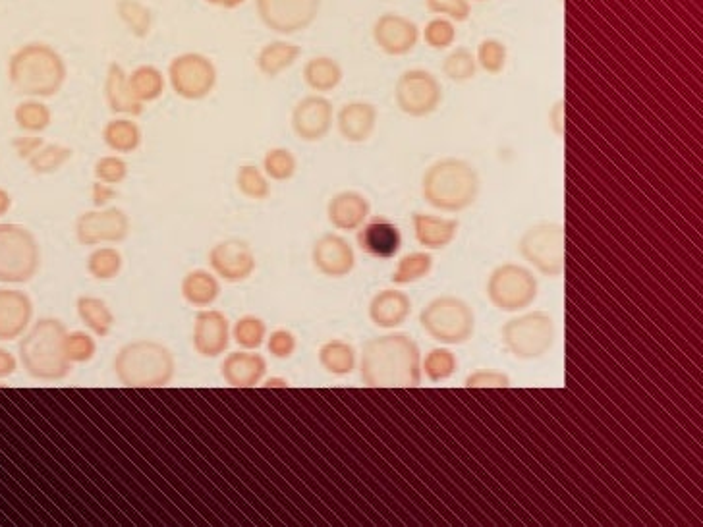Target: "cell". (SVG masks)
Masks as SVG:
<instances>
[{
  "label": "cell",
  "mask_w": 703,
  "mask_h": 527,
  "mask_svg": "<svg viewBox=\"0 0 703 527\" xmlns=\"http://www.w3.org/2000/svg\"><path fill=\"white\" fill-rule=\"evenodd\" d=\"M118 20L136 39H147L153 31L155 16L147 4L140 0H116L114 4Z\"/></svg>",
  "instance_id": "obj_36"
},
{
  "label": "cell",
  "mask_w": 703,
  "mask_h": 527,
  "mask_svg": "<svg viewBox=\"0 0 703 527\" xmlns=\"http://www.w3.org/2000/svg\"><path fill=\"white\" fill-rule=\"evenodd\" d=\"M512 379L499 369H478L466 377V387L470 389H507Z\"/></svg>",
  "instance_id": "obj_51"
},
{
  "label": "cell",
  "mask_w": 703,
  "mask_h": 527,
  "mask_svg": "<svg viewBox=\"0 0 703 527\" xmlns=\"http://www.w3.org/2000/svg\"><path fill=\"white\" fill-rule=\"evenodd\" d=\"M76 313L78 319L84 323L85 329L95 338H105L113 333L116 317L105 300L84 294L76 300Z\"/></svg>",
  "instance_id": "obj_32"
},
{
  "label": "cell",
  "mask_w": 703,
  "mask_h": 527,
  "mask_svg": "<svg viewBox=\"0 0 703 527\" xmlns=\"http://www.w3.org/2000/svg\"><path fill=\"white\" fill-rule=\"evenodd\" d=\"M124 269V257L114 246H97L85 259L87 275L97 282H113Z\"/></svg>",
  "instance_id": "obj_37"
},
{
  "label": "cell",
  "mask_w": 703,
  "mask_h": 527,
  "mask_svg": "<svg viewBox=\"0 0 703 527\" xmlns=\"http://www.w3.org/2000/svg\"><path fill=\"white\" fill-rule=\"evenodd\" d=\"M261 170L269 180L275 182H288L296 176L298 172V159L296 155L286 149V147H273L263 155Z\"/></svg>",
  "instance_id": "obj_42"
},
{
  "label": "cell",
  "mask_w": 703,
  "mask_h": 527,
  "mask_svg": "<svg viewBox=\"0 0 703 527\" xmlns=\"http://www.w3.org/2000/svg\"><path fill=\"white\" fill-rule=\"evenodd\" d=\"M103 143L116 155L136 153L143 143L140 124L130 116H116L103 128Z\"/></svg>",
  "instance_id": "obj_31"
},
{
  "label": "cell",
  "mask_w": 703,
  "mask_h": 527,
  "mask_svg": "<svg viewBox=\"0 0 703 527\" xmlns=\"http://www.w3.org/2000/svg\"><path fill=\"white\" fill-rule=\"evenodd\" d=\"M379 120V111L369 101H350L335 114L340 138L348 143H366L371 139Z\"/></svg>",
  "instance_id": "obj_23"
},
{
  "label": "cell",
  "mask_w": 703,
  "mask_h": 527,
  "mask_svg": "<svg viewBox=\"0 0 703 527\" xmlns=\"http://www.w3.org/2000/svg\"><path fill=\"white\" fill-rule=\"evenodd\" d=\"M267 360L257 350H238L226 354L221 377L232 389H254L267 377Z\"/></svg>",
  "instance_id": "obj_22"
},
{
  "label": "cell",
  "mask_w": 703,
  "mask_h": 527,
  "mask_svg": "<svg viewBox=\"0 0 703 527\" xmlns=\"http://www.w3.org/2000/svg\"><path fill=\"white\" fill-rule=\"evenodd\" d=\"M478 2H485V0H478Z\"/></svg>",
  "instance_id": "obj_60"
},
{
  "label": "cell",
  "mask_w": 703,
  "mask_h": 527,
  "mask_svg": "<svg viewBox=\"0 0 703 527\" xmlns=\"http://www.w3.org/2000/svg\"><path fill=\"white\" fill-rule=\"evenodd\" d=\"M478 58L466 49V47H456L443 60V74L454 84H468L476 78L478 74Z\"/></svg>",
  "instance_id": "obj_40"
},
{
  "label": "cell",
  "mask_w": 703,
  "mask_h": 527,
  "mask_svg": "<svg viewBox=\"0 0 703 527\" xmlns=\"http://www.w3.org/2000/svg\"><path fill=\"white\" fill-rule=\"evenodd\" d=\"M433 263L435 259L429 251H412L396 263L391 280L396 286L416 284L423 278L429 277V273L433 271Z\"/></svg>",
  "instance_id": "obj_38"
},
{
  "label": "cell",
  "mask_w": 703,
  "mask_h": 527,
  "mask_svg": "<svg viewBox=\"0 0 703 527\" xmlns=\"http://www.w3.org/2000/svg\"><path fill=\"white\" fill-rule=\"evenodd\" d=\"M132 221L120 207L91 209L82 213L74 222L76 242L84 248L116 246L130 238Z\"/></svg>",
  "instance_id": "obj_13"
},
{
  "label": "cell",
  "mask_w": 703,
  "mask_h": 527,
  "mask_svg": "<svg viewBox=\"0 0 703 527\" xmlns=\"http://www.w3.org/2000/svg\"><path fill=\"white\" fill-rule=\"evenodd\" d=\"M358 248L375 259H393L402 248V232L387 217H371L356 230Z\"/></svg>",
  "instance_id": "obj_21"
},
{
  "label": "cell",
  "mask_w": 703,
  "mask_h": 527,
  "mask_svg": "<svg viewBox=\"0 0 703 527\" xmlns=\"http://www.w3.org/2000/svg\"><path fill=\"white\" fill-rule=\"evenodd\" d=\"M128 78H130V87H132L134 97L140 101L143 107L159 101L167 89L165 74L153 64H141L128 74Z\"/></svg>",
  "instance_id": "obj_34"
},
{
  "label": "cell",
  "mask_w": 703,
  "mask_h": 527,
  "mask_svg": "<svg viewBox=\"0 0 703 527\" xmlns=\"http://www.w3.org/2000/svg\"><path fill=\"white\" fill-rule=\"evenodd\" d=\"M371 215V203L356 190H344L327 203V219L338 232H356Z\"/></svg>",
  "instance_id": "obj_24"
},
{
  "label": "cell",
  "mask_w": 703,
  "mask_h": 527,
  "mask_svg": "<svg viewBox=\"0 0 703 527\" xmlns=\"http://www.w3.org/2000/svg\"><path fill=\"white\" fill-rule=\"evenodd\" d=\"M311 263L319 275L337 280L348 277L356 269V251L344 236L327 232L315 240Z\"/></svg>",
  "instance_id": "obj_19"
},
{
  "label": "cell",
  "mask_w": 703,
  "mask_h": 527,
  "mask_svg": "<svg viewBox=\"0 0 703 527\" xmlns=\"http://www.w3.org/2000/svg\"><path fill=\"white\" fill-rule=\"evenodd\" d=\"M267 334V323L257 315H244L232 325V340L240 350H259Z\"/></svg>",
  "instance_id": "obj_43"
},
{
  "label": "cell",
  "mask_w": 703,
  "mask_h": 527,
  "mask_svg": "<svg viewBox=\"0 0 703 527\" xmlns=\"http://www.w3.org/2000/svg\"><path fill=\"white\" fill-rule=\"evenodd\" d=\"M167 80L172 91L184 101H203L219 84L217 64L201 53H182L170 60Z\"/></svg>",
  "instance_id": "obj_11"
},
{
  "label": "cell",
  "mask_w": 703,
  "mask_h": 527,
  "mask_svg": "<svg viewBox=\"0 0 703 527\" xmlns=\"http://www.w3.org/2000/svg\"><path fill=\"white\" fill-rule=\"evenodd\" d=\"M64 350L72 365L89 363L97 356V340L89 331H68L64 338Z\"/></svg>",
  "instance_id": "obj_46"
},
{
  "label": "cell",
  "mask_w": 703,
  "mask_h": 527,
  "mask_svg": "<svg viewBox=\"0 0 703 527\" xmlns=\"http://www.w3.org/2000/svg\"><path fill=\"white\" fill-rule=\"evenodd\" d=\"M520 257L537 273L549 278L564 275V226L561 222H537L518 242Z\"/></svg>",
  "instance_id": "obj_10"
},
{
  "label": "cell",
  "mask_w": 703,
  "mask_h": 527,
  "mask_svg": "<svg viewBox=\"0 0 703 527\" xmlns=\"http://www.w3.org/2000/svg\"><path fill=\"white\" fill-rule=\"evenodd\" d=\"M265 346L269 356H273L275 360H290L298 350V338L288 329H277L267 334Z\"/></svg>",
  "instance_id": "obj_50"
},
{
  "label": "cell",
  "mask_w": 703,
  "mask_h": 527,
  "mask_svg": "<svg viewBox=\"0 0 703 527\" xmlns=\"http://www.w3.org/2000/svg\"><path fill=\"white\" fill-rule=\"evenodd\" d=\"M43 263L35 234L16 222H0V284L18 286L37 277Z\"/></svg>",
  "instance_id": "obj_6"
},
{
  "label": "cell",
  "mask_w": 703,
  "mask_h": 527,
  "mask_svg": "<svg viewBox=\"0 0 703 527\" xmlns=\"http://www.w3.org/2000/svg\"><path fill=\"white\" fill-rule=\"evenodd\" d=\"M103 95H105V103H107L109 111L116 116L136 118L145 111V107L134 97L128 72L120 62H111L107 66Z\"/></svg>",
  "instance_id": "obj_26"
},
{
  "label": "cell",
  "mask_w": 703,
  "mask_h": 527,
  "mask_svg": "<svg viewBox=\"0 0 703 527\" xmlns=\"http://www.w3.org/2000/svg\"><path fill=\"white\" fill-rule=\"evenodd\" d=\"M412 228L418 244L425 250H445L454 242L460 222L429 213H414Z\"/></svg>",
  "instance_id": "obj_27"
},
{
  "label": "cell",
  "mask_w": 703,
  "mask_h": 527,
  "mask_svg": "<svg viewBox=\"0 0 703 527\" xmlns=\"http://www.w3.org/2000/svg\"><path fill=\"white\" fill-rule=\"evenodd\" d=\"M491 306L505 313H516L534 304L539 282L534 273L520 263H503L487 278L485 286Z\"/></svg>",
  "instance_id": "obj_9"
},
{
  "label": "cell",
  "mask_w": 703,
  "mask_h": 527,
  "mask_svg": "<svg viewBox=\"0 0 703 527\" xmlns=\"http://www.w3.org/2000/svg\"><path fill=\"white\" fill-rule=\"evenodd\" d=\"M476 58H478V66L483 72H487L491 76H497V74H501L507 68V45L501 39L487 37V39H483L479 43Z\"/></svg>",
  "instance_id": "obj_45"
},
{
  "label": "cell",
  "mask_w": 703,
  "mask_h": 527,
  "mask_svg": "<svg viewBox=\"0 0 703 527\" xmlns=\"http://www.w3.org/2000/svg\"><path fill=\"white\" fill-rule=\"evenodd\" d=\"M323 0H255L259 22L279 35H296L313 26Z\"/></svg>",
  "instance_id": "obj_14"
},
{
  "label": "cell",
  "mask_w": 703,
  "mask_h": 527,
  "mask_svg": "<svg viewBox=\"0 0 703 527\" xmlns=\"http://www.w3.org/2000/svg\"><path fill=\"white\" fill-rule=\"evenodd\" d=\"M371 35L375 45L385 55L406 56L418 47L422 39V29L408 16L387 12L375 20Z\"/></svg>",
  "instance_id": "obj_18"
},
{
  "label": "cell",
  "mask_w": 703,
  "mask_h": 527,
  "mask_svg": "<svg viewBox=\"0 0 703 527\" xmlns=\"http://www.w3.org/2000/svg\"><path fill=\"white\" fill-rule=\"evenodd\" d=\"M263 385L265 387H288V381L286 379H282V377H265L263 379Z\"/></svg>",
  "instance_id": "obj_57"
},
{
  "label": "cell",
  "mask_w": 703,
  "mask_h": 527,
  "mask_svg": "<svg viewBox=\"0 0 703 527\" xmlns=\"http://www.w3.org/2000/svg\"><path fill=\"white\" fill-rule=\"evenodd\" d=\"M20 360L10 350L0 348V379H8L18 371Z\"/></svg>",
  "instance_id": "obj_55"
},
{
  "label": "cell",
  "mask_w": 703,
  "mask_h": 527,
  "mask_svg": "<svg viewBox=\"0 0 703 527\" xmlns=\"http://www.w3.org/2000/svg\"><path fill=\"white\" fill-rule=\"evenodd\" d=\"M116 186H109V184H103V182H93L91 184V203H93V209H105V207H111V201L116 199Z\"/></svg>",
  "instance_id": "obj_53"
},
{
  "label": "cell",
  "mask_w": 703,
  "mask_h": 527,
  "mask_svg": "<svg viewBox=\"0 0 703 527\" xmlns=\"http://www.w3.org/2000/svg\"><path fill=\"white\" fill-rule=\"evenodd\" d=\"M549 124L553 134L559 139L564 138V99H559L549 111Z\"/></svg>",
  "instance_id": "obj_54"
},
{
  "label": "cell",
  "mask_w": 703,
  "mask_h": 527,
  "mask_svg": "<svg viewBox=\"0 0 703 527\" xmlns=\"http://www.w3.org/2000/svg\"><path fill=\"white\" fill-rule=\"evenodd\" d=\"M207 4H211V6H219L221 8V0H205Z\"/></svg>",
  "instance_id": "obj_59"
},
{
  "label": "cell",
  "mask_w": 703,
  "mask_h": 527,
  "mask_svg": "<svg viewBox=\"0 0 703 527\" xmlns=\"http://www.w3.org/2000/svg\"><path fill=\"white\" fill-rule=\"evenodd\" d=\"M207 263L221 282L242 284L254 277L257 259L246 240L228 238L215 244L207 253Z\"/></svg>",
  "instance_id": "obj_15"
},
{
  "label": "cell",
  "mask_w": 703,
  "mask_h": 527,
  "mask_svg": "<svg viewBox=\"0 0 703 527\" xmlns=\"http://www.w3.org/2000/svg\"><path fill=\"white\" fill-rule=\"evenodd\" d=\"M458 369L456 354L449 348H435L422 360V373L431 383H443Z\"/></svg>",
  "instance_id": "obj_44"
},
{
  "label": "cell",
  "mask_w": 703,
  "mask_h": 527,
  "mask_svg": "<svg viewBox=\"0 0 703 527\" xmlns=\"http://www.w3.org/2000/svg\"><path fill=\"white\" fill-rule=\"evenodd\" d=\"M10 209H12V195L0 186V219L6 217L10 213Z\"/></svg>",
  "instance_id": "obj_56"
},
{
  "label": "cell",
  "mask_w": 703,
  "mask_h": 527,
  "mask_svg": "<svg viewBox=\"0 0 703 527\" xmlns=\"http://www.w3.org/2000/svg\"><path fill=\"white\" fill-rule=\"evenodd\" d=\"M116 381L128 389H163L176 377V358L163 342L136 338L120 346L113 360Z\"/></svg>",
  "instance_id": "obj_4"
},
{
  "label": "cell",
  "mask_w": 703,
  "mask_h": 527,
  "mask_svg": "<svg viewBox=\"0 0 703 527\" xmlns=\"http://www.w3.org/2000/svg\"><path fill=\"white\" fill-rule=\"evenodd\" d=\"M66 334V325L57 317H41L31 323L18 342V360L31 379L58 383L72 373L64 350Z\"/></svg>",
  "instance_id": "obj_3"
},
{
  "label": "cell",
  "mask_w": 703,
  "mask_h": 527,
  "mask_svg": "<svg viewBox=\"0 0 703 527\" xmlns=\"http://www.w3.org/2000/svg\"><path fill=\"white\" fill-rule=\"evenodd\" d=\"M425 6L433 16L449 18L452 22H466L472 14L470 0H425Z\"/></svg>",
  "instance_id": "obj_49"
},
{
  "label": "cell",
  "mask_w": 703,
  "mask_h": 527,
  "mask_svg": "<svg viewBox=\"0 0 703 527\" xmlns=\"http://www.w3.org/2000/svg\"><path fill=\"white\" fill-rule=\"evenodd\" d=\"M236 190L252 201H267L271 197V182L257 165H240L236 170Z\"/></svg>",
  "instance_id": "obj_41"
},
{
  "label": "cell",
  "mask_w": 703,
  "mask_h": 527,
  "mask_svg": "<svg viewBox=\"0 0 703 527\" xmlns=\"http://www.w3.org/2000/svg\"><path fill=\"white\" fill-rule=\"evenodd\" d=\"M16 157L20 161H26L28 163L29 159L45 145V139L41 136H33V134H26V136H18V138L12 139L10 141Z\"/></svg>",
  "instance_id": "obj_52"
},
{
  "label": "cell",
  "mask_w": 703,
  "mask_h": 527,
  "mask_svg": "<svg viewBox=\"0 0 703 527\" xmlns=\"http://www.w3.org/2000/svg\"><path fill=\"white\" fill-rule=\"evenodd\" d=\"M302 56V47L290 41H271L259 49L255 56V66L261 76L273 80L290 70Z\"/></svg>",
  "instance_id": "obj_29"
},
{
  "label": "cell",
  "mask_w": 703,
  "mask_h": 527,
  "mask_svg": "<svg viewBox=\"0 0 703 527\" xmlns=\"http://www.w3.org/2000/svg\"><path fill=\"white\" fill-rule=\"evenodd\" d=\"M14 122L24 134L39 136L51 128L53 111L49 109V105L43 99L26 97L14 109Z\"/></svg>",
  "instance_id": "obj_35"
},
{
  "label": "cell",
  "mask_w": 703,
  "mask_h": 527,
  "mask_svg": "<svg viewBox=\"0 0 703 527\" xmlns=\"http://www.w3.org/2000/svg\"><path fill=\"white\" fill-rule=\"evenodd\" d=\"M423 41L431 47V49H437V51H445L452 47L454 39H456V28H454V22L449 20V18H433L425 24V28L422 31Z\"/></svg>",
  "instance_id": "obj_48"
},
{
  "label": "cell",
  "mask_w": 703,
  "mask_h": 527,
  "mask_svg": "<svg viewBox=\"0 0 703 527\" xmlns=\"http://www.w3.org/2000/svg\"><path fill=\"white\" fill-rule=\"evenodd\" d=\"M232 342V323L221 309H197L192 325V348L205 360L225 356Z\"/></svg>",
  "instance_id": "obj_17"
},
{
  "label": "cell",
  "mask_w": 703,
  "mask_h": 527,
  "mask_svg": "<svg viewBox=\"0 0 703 527\" xmlns=\"http://www.w3.org/2000/svg\"><path fill=\"white\" fill-rule=\"evenodd\" d=\"M246 0H221V8H226V10H234V8H240Z\"/></svg>",
  "instance_id": "obj_58"
},
{
  "label": "cell",
  "mask_w": 703,
  "mask_h": 527,
  "mask_svg": "<svg viewBox=\"0 0 703 527\" xmlns=\"http://www.w3.org/2000/svg\"><path fill=\"white\" fill-rule=\"evenodd\" d=\"M479 194L478 170L460 157L439 159L423 172V199L437 211L462 213L478 201Z\"/></svg>",
  "instance_id": "obj_5"
},
{
  "label": "cell",
  "mask_w": 703,
  "mask_h": 527,
  "mask_svg": "<svg viewBox=\"0 0 703 527\" xmlns=\"http://www.w3.org/2000/svg\"><path fill=\"white\" fill-rule=\"evenodd\" d=\"M180 294L188 306L205 309V307H213L219 302V298L223 294V286L213 271L194 269L182 278Z\"/></svg>",
  "instance_id": "obj_28"
},
{
  "label": "cell",
  "mask_w": 703,
  "mask_h": 527,
  "mask_svg": "<svg viewBox=\"0 0 703 527\" xmlns=\"http://www.w3.org/2000/svg\"><path fill=\"white\" fill-rule=\"evenodd\" d=\"M35 306L29 294L2 286L0 288V342L20 340L33 323Z\"/></svg>",
  "instance_id": "obj_20"
},
{
  "label": "cell",
  "mask_w": 703,
  "mask_h": 527,
  "mask_svg": "<svg viewBox=\"0 0 703 527\" xmlns=\"http://www.w3.org/2000/svg\"><path fill=\"white\" fill-rule=\"evenodd\" d=\"M412 313V300L406 292L402 290H381L377 292L369 306H367V317L377 329L393 331L400 325L406 323V319Z\"/></svg>",
  "instance_id": "obj_25"
},
{
  "label": "cell",
  "mask_w": 703,
  "mask_h": 527,
  "mask_svg": "<svg viewBox=\"0 0 703 527\" xmlns=\"http://www.w3.org/2000/svg\"><path fill=\"white\" fill-rule=\"evenodd\" d=\"M420 325L435 342L462 346L476 333V313L466 300L445 294L423 307Z\"/></svg>",
  "instance_id": "obj_7"
},
{
  "label": "cell",
  "mask_w": 703,
  "mask_h": 527,
  "mask_svg": "<svg viewBox=\"0 0 703 527\" xmlns=\"http://www.w3.org/2000/svg\"><path fill=\"white\" fill-rule=\"evenodd\" d=\"M74 157V149L62 143H45L31 159L28 167L35 176H49L66 167Z\"/></svg>",
  "instance_id": "obj_39"
},
{
  "label": "cell",
  "mask_w": 703,
  "mask_h": 527,
  "mask_svg": "<svg viewBox=\"0 0 703 527\" xmlns=\"http://www.w3.org/2000/svg\"><path fill=\"white\" fill-rule=\"evenodd\" d=\"M302 78L313 93L325 95L335 91L344 80V70L333 56H313L302 70Z\"/></svg>",
  "instance_id": "obj_30"
},
{
  "label": "cell",
  "mask_w": 703,
  "mask_h": 527,
  "mask_svg": "<svg viewBox=\"0 0 703 527\" xmlns=\"http://www.w3.org/2000/svg\"><path fill=\"white\" fill-rule=\"evenodd\" d=\"M6 74L20 95L45 101L62 91L68 80V64L53 45L31 41L10 55Z\"/></svg>",
  "instance_id": "obj_2"
},
{
  "label": "cell",
  "mask_w": 703,
  "mask_h": 527,
  "mask_svg": "<svg viewBox=\"0 0 703 527\" xmlns=\"http://www.w3.org/2000/svg\"><path fill=\"white\" fill-rule=\"evenodd\" d=\"M290 126L296 138L317 143L327 138L335 126V105L325 95H306L294 105Z\"/></svg>",
  "instance_id": "obj_16"
},
{
  "label": "cell",
  "mask_w": 703,
  "mask_h": 527,
  "mask_svg": "<svg viewBox=\"0 0 703 527\" xmlns=\"http://www.w3.org/2000/svg\"><path fill=\"white\" fill-rule=\"evenodd\" d=\"M394 101L406 116L425 118L441 107L443 85L429 70L412 68L398 76L394 84Z\"/></svg>",
  "instance_id": "obj_12"
},
{
  "label": "cell",
  "mask_w": 703,
  "mask_h": 527,
  "mask_svg": "<svg viewBox=\"0 0 703 527\" xmlns=\"http://www.w3.org/2000/svg\"><path fill=\"white\" fill-rule=\"evenodd\" d=\"M319 365L333 377H348L358 367V352L346 340H329L319 348Z\"/></svg>",
  "instance_id": "obj_33"
},
{
  "label": "cell",
  "mask_w": 703,
  "mask_h": 527,
  "mask_svg": "<svg viewBox=\"0 0 703 527\" xmlns=\"http://www.w3.org/2000/svg\"><path fill=\"white\" fill-rule=\"evenodd\" d=\"M508 354L520 361L541 360L557 340V327L549 313L530 311L508 319L501 329Z\"/></svg>",
  "instance_id": "obj_8"
},
{
  "label": "cell",
  "mask_w": 703,
  "mask_h": 527,
  "mask_svg": "<svg viewBox=\"0 0 703 527\" xmlns=\"http://www.w3.org/2000/svg\"><path fill=\"white\" fill-rule=\"evenodd\" d=\"M128 174H130V165L122 155H105L97 159L93 167L95 180L109 186H120L122 182H126Z\"/></svg>",
  "instance_id": "obj_47"
},
{
  "label": "cell",
  "mask_w": 703,
  "mask_h": 527,
  "mask_svg": "<svg viewBox=\"0 0 703 527\" xmlns=\"http://www.w3.org/2000/svg\"><path fill=\"white\" fill-rule=\"evenodd\" d=\"M360 379L366 387H420L422 352L418 342L406 333H389L369 338L358 358Z\"/></svg>",
  "instance_id": "obj_1"
}]
</instances>
